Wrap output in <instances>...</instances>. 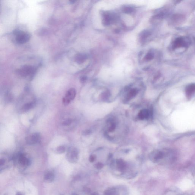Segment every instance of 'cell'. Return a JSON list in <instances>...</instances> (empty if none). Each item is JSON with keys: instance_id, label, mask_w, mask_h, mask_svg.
Wrapping results in <instances>:
<instances>
[{"instance_id": "ba28073f", "label": "cell", "mask_w": 195, "mask_h": 195, "mask_svg": "<svg viewBox=\"0 0 195 195\" xmlns=\"http://www.w3.org/2000/svg\"><path fill=\"white\" fill-rule=\"evenodd\" d=\"M195 93V85L192 84L189 85L186 90V97L189 99L192 97Z\"/></svg>"}, {"instance_id": "9a60e30c", "label": "cell", "mask_w": 195, "mask_h": 195, "mask_svg": "<svg viewBox=\"0 0 195 195\" xmlns=\"http://www.w3.org/2000/svg\"><path fill=\"white\" fill-rule=\"evenodd\" d=\"M87 58V57L86 55L81 54L77 56L76 58V61L78 63H82L86 60Z\"/></svg>"}, {"instance_id": "52a82bcc", "label": "cell", "mask_w": 195, "mask_h": 195, "mask_svg": "<svg viewBox=\"0 0 195 195\" xmlns=\"http://www.w3.org/2000/svg\"><path fill=\"white\" fill-rule=\"evenodd\" d=\"M117 169L121 172H124L127 169V165L126 163L122 159H119L116 161Z\"/></svg>"}, {"instance_id": "2e32d148", "label": "cell", "mask_w": 195, "mask_h": 195, "mask_svg": "<svg viewBox=\"0 0 195 195\" xmlns=\"http://www.w3.org/2000/svg\"><path fill=\"white\" fill-rule=\"evenodd\" d=\"M111 16L109 15H105L103 18V24L105 25H109L111 23Z\"/></svg>"}, {"instance_id": "5b68a950", "label": "cell", "mask_w": 195, "mask_h": 195, "mask_svg": "<svg viewBox=\"0 0 195 195\" xmlns=\"http://www.w3.org/2000/svg\"><path fill=\"white\" fill-rule=\"evenodd\" d=\"M164 154L162 151H153L150 155V158L152 161L157 162L163 158Z\"/></svg>"}, {"instance_id": "9c48e42d", "label": "cell", "mask_w": 195, "mask_h": 195, "mask_svg": "<svg viewBox=\"0 0 195 195\" xmlns=\"http://www.w3.org/2000/svg\"><path fill=\"white\" fill-rule=\"evenodd\" d=\"M150 115V113L147 109H143L140 111L138 114V118L143 120L145 119H148Z\"/></svg>"}, {"instance_id": "7402d4cb", "label": "cell", "mask_w": 195, "mask_h": 195, "mask_svg": "<svg viewBox=\"0 0 195 195\" xmlns=\"http://www.w3.org/2000/svg\"><path fill=\"white\" fill-rule=\"evenodd\" d=\"M71 102V101L69 100V99H67L66 98H65V97H64L63 98V103L64 105L65 106H68V105Z\"/></svg>"}, {"instance_id": "d4e9b609", "label": "cell", "mask_w": 195, "mask_h": 195, "mask_svg": "<svg viewBox=\"0 0 195 195\" xmlns=\"http://www.w3.org/2000/svg\"><path fill=\"white\" fill-rule=\"evenodd\" d=\"M108 92H104V93L102 94V98L104 99H106L108 98Z\"/></svg>"}, {"instance_id": "f1b7e54d", "label": "cell", "mask_w": 195, "mask_h": 195, "mask_svg": "<svg viewBox=\"0 0 195 195\" xmlns=\"http://www.w3.org/2000/svg\"><path fill=\"white\" fill-rule=\"evenodd\" d=\"M16 195H23L21 193V192H18L17 194H16Z\"/></svg>"}, {"instance_id": "277c9868", "label": "cell", "mask_w": 195, "mask_h": 195, "mask_svg": "<svg viewBox=\"0 0 195 195\" xmlns=\"http://www.w3.org/2000/svg\"><path fill=\"white\" fill-rule=\"evenodd\" d=\"M41 136L38 133L32 134L26 138L27 143L29 145H33L38 143L41 140Z\"/></svg>"}, {"instance_id": "7a4b0ae2", "label": "cell", "mask_w": 195, "mask_h": 195, "mask_svg": "<svg viewBox=\"0 0 195 195\" xmlns=\"http://www.w3.org/2000/svg\"><path fill=\"white\" fill-rule=\"evenodd\" d=\"M36 69L32 66L26 65L22 67L18 71L19 74L22 76L25 77L32 75L35 73Z\"/></svg>"}, {"instance_id": "83f0119b", "label": "cell", "mask_w": 195, "mask_h": 195, "mask_svg": "<svg viewBox=\"0 0 195 195\" xmlns=\"http://www.w3.org/2000/svg\"><path fill=\"white\" fill-rule=\"evenodd\" d=\"M86 80V78L85 77H82L81 78V81L82 82H85Z\"/></svg>"}, {"instance_id": "ffe728a7", "label": "cell", "mask_w": 195, "mask_h": 195, "mask_svg": "<svg viewBox=\"0 0 195 195\" xmlns=\"http://www.w3.org/2000/svg\"><path fill=\"white\" fill-rule=\"evenodd\" d=\"M72 122V120L71 119H68L64 121L62 123V125L63 126H68L71 125Z\"/></svg>"}, {"instance_id": "cb8c5ba5", "label": "cell", "mask_w": 195, "mask_h": 195, "mask_svg": "<svg viewBox=\"0 0 195 195\" xmlns=\"http://www.w3.org/2000/svg\"><path fill=\"white\" fill-rule=\"evenodd\" d=\"M104 165L101 162H98L97 164H96L95 165V167L98 169H101L103 167Z\"/></svg>"}, {"instance_id": "44dd1931", "label": "cell", "mask_w": 195, "mask_h": 195, "mask_svg": "<svg viewBox=\"0 0 195 195\" xmlns=\"http://www.w3.org/2000/svg\"><path fill=\"white\" fill-rule=\"evenodd\" d=\"M133 11V9L130 7H125L123 9V12L126 13H130L132 12Z\"/></svg>"}, {"instance_id": "f546056e", "label": "cell", "mask_w": 195, "mask_h": 195, "mask_svg": "<svg viewBox=\"0 0 195 195\" xmlns=\"http://www.w3.org/2000/svg\"><path fill=\"white\" fill-rule=\"evenodd\" d=\"M92 195H98L97 194V193H94V194H92Z\"/></svg>"}, {"instance_id": "4316f807", "label": "cell", "mask_w": 195, "mask_h": 195, "mask_svg": "<svg viewBox=\"0 0 195 195\" xmlns=\"http://www.w3.org/2000/svg\"><path fill=\"white\" fill-rule=\"evenodd\" d=\"M5 163V160L4 159L1 160V161H0V164H1V166L2 167V165H4Z\"/></svg>"}, {"instance_id": "484cf974", "label": "cell", "mask_w": 195, "mask_h": 195, "mask_svg": "<svg viewBox=\"0 0 195 195\" xmlns=\"http://www.w3.org/2000/svg\"><path fill=\"white\" fill-rule=\"evenodd\" d=\"M95 159V157L93 155H91L89 157V161L91 162H93Z\"/></svg>"}, {"instance_id": "3957f363", "label": "cell", "mask_w": 195, "mask_h": 195, "mask_svg": "<svg viewBox=\"0 0 195 195\" xmlns=\"http://www.w3.org/2000/svg\"><path fill=\"white\" fill-rule=\"evenodd\" d=\"M67 158L69 161L72 163L76 162L78 159V151L75 148L69 150L67 154Z\"/></svg>"}, {"instance_id": "ac0fdd59", "label": "cell", "mask_w": 195, "mask_h": 195, "mask_svg": "<svg viewBox=\"0 0 195 195\" xmlns=\"http://www.w3.org/2000/svg\"><path fill=\"white\" fill-rule=\"evenodd\" d=\"M65 151H66V148L64 146H59L57 147L56 149V151L58 154H62L64 153Z\"/></svg>"}, {"instance_id": "603a6c76", "label": "cell", "mask_w": 195, "mask_h": 195, "mask_svg": "<svg viewBox=\"0 0 195 195\" xmlns=\"http://www.w3.org/2000/svg\"><path fill=\"white\" fill-rule=\"evenodd\" d=\"M153 57H154V56H153V55L152 53H149L148 54H147L145 58L146 60H150L153 59Z\"/></svg>"}, {"instance_id": "5bb4252c", "label": "cell", "mask_w": 195, "mask_h": 195, "mask_svg": "<svg viewBox=\"0 0 195 195\" xmlns=\"http://www.w3.org/2000/svg\"><path fill=\"white\" fill-rule=\"evenodd\" d=\"M104 195H119L118 192L117 191L116 189L115 188H109L107 189L104 192Z\"/></svg>"}, {"instance_id": "d6986e66", "label": "cell", "mask_w": 195, "mask_h": 195, "mask_svg": "<svg viewBox=\"0 0 195 195\" xmlns=\"http://www.w3.org/2000/svg\"><path fill=\"white\" fill-rule=\"evenodd\" d=\"M110 125L108 128L109 131L113 132L115 129L116 127V124L115 122L111 121L110 122Z\"/></svg>"}, {"instance_id": "30bf717a", "label": "cell", "mask_w": 195, "mask_h": 195, "mask_svg": "<svg viewBox=\"0 0 195 195\" xmlns=\"http://www.w3.org/2000/svg\"><path fill=\"white\" fill-rule=\"evenodd\" d=\"M76 90L74 88H71L66 93L65 97L70 100L72 101L75 98L76 96Z\"/></svg>"}, {"instance_id": "4fadbf2b", "label": "cell", "mask_w": 195, "mask_h": 195, "mask_svg": "<svg viewBox=\"0 0 195 195\" xmlns=\"http://www.w3.org/2000/svg\"><path fill=\"white\" fill-rule=\"evenodd\" d=\"M35 103L34 102H30V103H27L24 104L22 108V110L24 112L28 111L30 109L33 108L35 106Z\"/></svg>"}, {"instance_id": "6da1fadb", "label": "cell", "mask_w": 195, "mask_h": 195, "mask_svg": "<svg viewBox=\"0 0 195 195\" xmlns=\"http://www.w3.org/2000/svg\"><path fill=\"white\" fill-rule=\"evenodd\" d=\"M16 35V41L19 44H23L28 41L30 38V34L27 32L21 31H16L14 33Z\"/></svg>"}, {"instance_id": "e0dca14e", "label": "cell", "mask_w": 195, "mask_h": 195, "mask_svg": "<svg viewBox=\"0 0 195 195\" xmlns=\"http://www.w3.org/2000/svg\"><path fill=\"white\" fill-rule=\"evenodd\" d=\"M150 33L148 31H144L142 32L140 36V38L141 41H144L146 40L148 36L149 35Z\"/></svg>"}, {"instance_id": "8992f818", "label": "cell", "mask_w": 195, "mask_h": 195, "mask_svg": "<svg viewBox=\"0 0 195 195\" xmlns=\"http://www.w3.org/2000/svg\"><path fill=\"white\" fill-rule=\"evenodd\" d=\"M18 162L22 166H27L30 164V160L23 154H20L18 157Z\"/></svg>"}, {"instance_id": "7c38bea8", "label": "cell", "mask_w": 195, "mask_h": 195, "mask_svg": "<svg viewBox=\"0 0 195 195\" xmlns=\"http://www.w3.org/2000/svg\"><path fill=\"white\" fill-rule=\"evenodd\" d=\"M138 90L136 88H133L130 90L127 95V99H131L136 96L138 93Z\"/></svg>"}, {"instance_id": "8fae6325", "label": "cell", "mask_w": 195, "mask_h": 195, "mask_svg": "<svg viewBox=\"0 0 195 195\" xmlns=\"http://www.w3.org/2000/svg\"><path fill=\"white\" fill-rule=\"evenodd\" d=\"M55 175L52 172H47L44 176V180L48 182H52L55 179Z\"/></svg>"}]
</instances>
